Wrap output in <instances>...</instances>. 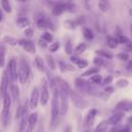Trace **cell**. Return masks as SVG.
Segmentation results:
<instances>
[{
  "instance_id": "cell-1",
  "label": "cell",
  "mask_w": 132,
  "mask_h": 132,
  "mask_svg": "<svg viewBox=\"0 0 132 132\" xmlns=\"http://www.w3.org/2000/svg\"><path fill=\"white\" fill-rule=\"evenodd\" d=\"M74 85L78 93H86L94 97H103V91H100L95 85H93L89 80L84 79L82 77H76Z\"/></svg>"
},
{
  "instance_id": "cell-2",
  "label": "cell",
  "mask_w": 132,
  "mask_h": 132,
  "mask_svg": "<svg viewBox=\"0 0 132 132\" xmlns=\"http://www.w3.org/2000/svg\"><path fill=\"white\" fill-rule=\"evenodd\" d=\"M53 92L52 96V111H51V128L52 130L55 129L58 123V119L60 117V94H59V88L56 85L55 87L51 88Z\"/></svg>"
},
{
  "instance_id": "cell-3",
  "label": "cell",
  "mask_w": 132,
  "mask_h": 132,
  "mask_svg": "<svg viewBox=\"0 0 132 132\" xmlns=\"http://www.w3.org/2000/svg\"><path fill=\"white\" fill-rule=\"evenodd\" d=\"M30 76V66L25 59H21L19 64V71H18V78L22 85H25Z\"/></svg>"
},
{
  "instance_id": "cell-4",
  "label": "cell",
  "mask_w": 132,
  "mask_h": 132,
  "mask_svg": "<svg viewBox=\"0 0 132 132\" xmlns=\"http://www.w3.org/2000/svg\"><path fill=\"white\" fill-rule=\"evenodd\" d=\"M69 97L71 98L72 103L74 104V106L77 107V108H79V109H84V108H86V107L89 106V101L86 100L80 95V93H78L77 91H71Z\"/></svg>"
},
{
  "instance_id": "cell-5",
  "label": "cell",
  "mask_w": 132,
  "mask_h": 132,
  "mask_svg": "<svg viewBox=\"0 0 132 132\" xmlns=\"http://www.w3.org/2000/svg\"><path fill=\"white\" fill-rule=\"evenodd\" d=\"M16 61L14 58H11L9 61H8V64L6 66V73H7V76L9 78V81L10 84H13L16 78H18V71H16Z\"/></svg>"
},
{
  "instance_id": "cell-6",
  "label": "cell",
  "mask_w": 132,
  "mask_h": 132,
  "mask_svg": "<svg viewBox=\"0 0 132 132\" xmlns=\"http://www.w3.org/2000/svg\"><path fill=\"white\" fill-rule=\"evenodd\" d=\"M40 99L39 102L41 103L42 106L46 105L48 98H50V88H48V81L46 80V78H42L41 79V88H40Z\"/></svg>"
},
{
  "instance_id": "cell-7",
  "label": "cell",
  "mask_w": 132,
  "mask_h": 132,
  "mask_svg": "<svg viewBox=\"0 0 132 132\" xmlns=\"http://www.w3.org/2000/svg\"><path fill=\"white\" fill-rule=\"evenodd\" d=\"M60 94V116L64 117L68 111V100H69V94L59 89Z\"/></svg>"
},
{
  "instance_id": "cell-8",
  "label": "cell",
  "mask_w": 132,
  "mask_h": 132,
  "mask_svg": "<svg viewBox=\"0 0 132 132\" xmlns=\"http://www.w3.org/2000/svg\"><path fill=\"white\" fill-rule=\"evenodd\" d=\"M39 99H40V92L38 90L37 87L32 89L31 95H30V99H29V106L32 109H35L39 103Z\"/></svg>"
},
{
  "instance_id": "cell-9",
  "label": "cell",
  "mask_w": 132,
  "mask_h": 132,
  "mask_svg": "<svg viewBox=\"0 0 132 132\" xmlns=\"http://www.w3.org/2000/svg\"><path fill=\"white\" fill-rule=\"evenodd\" d=\"M18 44H20L29 54H35L36 53V48H35L34 43L29 39H24V38L19 39L18 40Z\"/></svg>"
},
{
  "instance_id": "cell-10",
  "label": "cell",
  "mask_w": 132,
  "mask_h": 132,
  "mask_svg": "<svg viewBox=\"0 0 132 132\" xmlns=\"http://www.w3.org/2000/svg\"><path fill=\"white\" fill-rule=\"evenodd\" d=\"M52 3L54 6H53V9H52V14L55 15V16H59L61 15L65 10H66V3L65 2H50Z\"/></svg>"
},
{
  "instance_id": "cell-11",
  "label": "cell",
  "mask_w": 132,
  "mask_h": 132,
  "mask_svg": "<svg viewBox=\"0 0 132 132\" xmlns=\"http://www.w3.org/2000/svg\"><path fill=\"white\" fill-rule=\"evenodd\" d=\"M36 25L39 29H50V30H55L56 27L52 21H50L46 18H39L36 21Z\"/></svg>"
},
{
  "instance_id": "cell-12",
  "label": "cell",
  "mask_w": 132,
  "mask_h": 132,
  "mask_svg": "<svg viewBox=\"0 0 132 132\" xmlns=\"http://www.w3.org/2000/svg\"><path fill=\"white\" fill-rule=\"evenodd\" d=\"M116 109L121 112H129L132 111V101L130 100H122L117 103Z\"/></svg>"
},
{
  "instance_id": "cell-13",
  "label": "cell",
  "mask_w": 132,
  "mask_h": 132,
  "mask_svg": "<svg viewBox=\"0 0 132 132\" xmlns=\"http://www.w3.org/2000/svg\"><path fill=\"white\" fill-rule=\"evenodd\" d=\"M9 78L7 76L6 71L4 70L1 76V84H0V93H1V97H3L7 92H8V84H9Z\"/></svg>"
},
{
  "instance_id": "cell-14",
  "label": "cell",
  "mask_w": 132,
  "mask_h": 132,
  "mask_svg": "<svg viewBox=\"0 0 132 132\" xmlns=\"http://www.w3.org/2000/svg\"><path fill=\"white\" fill-rule=\"evenodd\" d=\"M124 112H121V111H117L114 112L113 114H111L107 120H106V123L107 125H111V126H117L123 119H124Z\"/></svg>"
},
{
  "instance_id": "cell-15",
  "label": "cell",
  "mask_w": 132,
  "mask_h": 132,
  "mask_svg": "<svg viewBox=\"0 0 132 132\" xmlns=\"http://www.w3.org/2000/svg\"><path fill=\"white\" fill-rule=\"evenodd\" d=\"M55 80H56V84H57V86H58V88L60 89V90H62V91H64V92H66L67 94H69L70 95V93H71V88H70V86L68 85V82L64 79V78H62L61 76H56L55 77Z\"/></svg>"
},
{
  "instance_id": "cell-16",
  "label": "cell",
  "mask_w": 132,
  "mask_h": 132,
  "mask_svg": "<svg viewBox=\"0 0 132 132\" xmlns=\"http://www.w3.org/2000/svg\"><path fill=\"white\" fill-rule=\"evenodd\" d=\"M70 61L74 64V65H76L77 66V68L78 69H82V68H86L87 66H88V61L87 60H85V59H81V58H79L78 56H70Z\"/></svg>"
},
{
  "instance_id": "cell-17",
  "label": "cell",
  "mask_w": 132,
  "mask_h": 132,
  "mask_svg": "<svg viewBox=\"0 0 132 132\" xmlns=\"http://www.w3.org/2000/svg\"><path fill=\"white\" fill-rule=\"evenodd\" d=\"M97 112H98V111H97L96 108H92V109L89 110V112H88L87 116H86V120H85L86 127H92V126H93Z\"/></svg>"
},
{
  "instance_id": "cell-18",
  "label": "cell",
  "mask_w": 132,
  "mask_h": 132,
  "mask_svg": "<svg viewBox=\"0 0 132 132\" xmlns=\"http://www.w3.org/2000/svg\"><path fill=\"white\" fill-rule=\"evenodd\" d=\"M37 121H38V113L37 112H32L29 114V118H28V129L32 132L37 124Z\"/></svg>"
},
{
  "instance_id": "cell-19",
  "label": "cell",
  "mask_w": 132,
  "mask_h": 132,
  "mask_svg": "<svg viewBox=\"0 0 132 132\" xmlns=\"http://www.w3.org/2000/svg\"><path fill=\"white\" fill-rule=\"evenodd\" d=\"M0 121L4 127H7V125L9 124V121H10V110L2 109L1 114H0Z\"/></svg>"
},
{
  "instance_id": "cell-20",
  "label": "cell",
  "mask_w": 132,
  "mask_h": 132,
  "mask_svg": "<svg viewBox=\"0 0 132 132\" xmlns=\"http://www.w3.org/2000/svg\"><path fill=\"white\" fill-rule=\"evenodd\" d=\"M95 55L96 57H99L101 59H107V60H110L113 58V55L111 53H108L106 51H103V50H96L95 51Z\"/></svg>"
},
{
  "instance_id": "cell-21",
  "label": "cell",
  "mask_w": 132,
  "mask_h": 132,
  "mask_svg": "<svg viewBox=\"0 0 132 132\" xmlns=\"http://www.w3.org/2000/svg\"><path fill=\"white\" fill-rule=\"evenodd\" d=\"M34 64H35L36 68H37L39 71H41V72H44V71H45L44 61L42 60V58H41V57L36 56V57H35V59H34Z\"/></svg>"
},
{
  "instance_id": "cell-22",
  "label": "cell",
  "mask_w": 132,
  "mask_h": 132,
  "mask_svg": "<svg viewBox=\"0 0 132 132\" xmlns=\"http://www.w3.org/2000/svg\"><path fill=\"white\" fill-rule=\"evenodd\" d=\"M2 98H3V108L2 109L10 110V106H11V96H10V94L7 92Z\"/></svg>"
},
{
  "instance_id": "cell-23",
  "label": "cell",
  "mask_w": 132,
  "mask_h": 132,
  "mask_svg": "<svg viewBox=\"0 0 132 132\" xmlns=\"http://www.w3.org/2000/svg\"><path fill=\"white\" fill-rule=\"evenodd\" d=\"M58 64H59V68L61 69V71H75L76 70V68L74 67V66H72V65H69V64H67V63H65V62H63V61H59L58 62Z\"/></svg>"
},
{
  "instance_id": "cell-24",
  "label": "cell",
  "mask_w": 132,
  "mask_h": 132,
  "mask_svg": "<svg viewBox=\"0 0 132 132\" xmlns=\"http://www.w3.org/2000/svg\"><path fill=\"white\" fill-rule=\"evenodd\" d=\"M16 24L20 28H24V29H27L30 27V21L27 18H19L16 20Z\"/></svg>"
},
{
  "instance_id": "cell-25",
  "label": "cell",
  "mask_w": 132,
  "mask_h": 132,
  "mask_svg": "<svg viewBox=\"0 0 132 132\" xmlns=\"http://www.w3.org/2000/svg\"><path fill=\"white\" fill-rule=\"evenodd\" d=\"M10 92H11V95H12V98L18 101L20 99V91H19V87L18 85L15 84H11L10 86Z\"/></svg>"
},
{
  "instance_id": "cell-26",
  "label": "cell",
  "mask_w": 132,
  "mask_h": 132,
  "mask_svg": "<svg viewBox=\"0 0 132 132\" xmlns=\"http://www.w3.org/2000/svg\"><path fill=\"white\" fill-rule=\"evenodd\" d=\"M82 35H84V37H85L87 40H92V39L94 38V33H93V31H92L90 28H88V27H84V28H82Z\"/></svg>"
},
{
  "instance_id": "cell-27",
  "label": "cell",
  "mask_w": 132,
  "mask_h": 132,
  "mask_svg": "<svg viewBox=\"0 0 132 132\" xmlns=\"http://www.w3.org/2000/svg\"><path fill=\"white\" fill-rule=\"evenodd\" d=\"M5 53H6L5 46L2 43H0V67H4L5 65Z\"/></svg>"
},
{
  "instance_id": "cell-28",
  "label": "cell",
  "mask_w": 132,
  "mask_h": 132,
  "mask_svg": "<svg viewBox=\"0 0 132 132\" xmlns=\"http://www.w3.org/2000/svg\"><path fill=\"white\" fill-rule=\"evenodd\" d=\"M107 128H108V125L106 121H102L96 126L94 132H107Z\"/></svg>"
},
{
  "instance_id": "cell-29",
  "label": "cell",
  "mask_w": 132,
  "mask_h": 132,
  "mask_svg": "<svg viewBox=\"0 0 132 132\" xmlns=\"http://www.w3.org/2000/svg\"><path fill=\"white\" fill-rule=\"evenodd\" d=\"M1 8H2L5 12H7V13H10V12L12 11L11 4H10V2H9L8 0H2V1H1Z\"/></svg>"
},
{
  "instance_id": "cell-30",
  "label": "cell",
  "mask_w": 132,
  "mask_h": 132,
  "mask_svg": "<svg viewBox=\"0 0 132 132\" xmlns=\"http://www.w3.org/2000/svg\"><path fill=\"white\" fill-rule=\"evenodd\" d=\"M86 50H87V44H86V43H79V44H77V45L73 48V52H74L75 56H77V55L82 54Z\"/></svg>"
},
{
  "instance_id": "cell-31",
  "label": "cell",
  "mask_w": 132,
  "mask_h": 132,
  "mask_svg": "<svg viewBox=\"0 0 132 132\" xmlns=\"http://www.w3.org/2000/svg\"><path fill=\"white\" fill-rule=\"evenodd\" d=\"M114 39H116V41L118 42V44L120 43V44H127L130 40L128 39V37L127 36H125V35H123V34H118L116 37H114Z\"/></svg>"
},
{
  "instance_id": "cell-32",
  "label": "cell",
  "mask_w": 132,
  "mask_h": 132,
  "mask_svg": "<svg viewBox=\"0 0 132 132\" xmlns=\"http://www.w3.org/2000/svg\"><path fill=\"white\" fill-rule=\"evenodd\" d=\"M3 41H4L5 43L9 44V45H12V46L18 44V40H16L14 37L9 36V35H5V36L3 37Z\"/></svg>"
},
{
  "instance_id": "cell-33",
  "label": "cell",
  "mask_w": 132,
  "mask_h": 132,
  "mask_svg": "<svg viewBox=\"0 0 132 132\" xmlns=\"http://www.w3.org/2000/svg\"><path fill=\"white\" fill-rule=\"evenodd\" d=\"M102 79H103V77H102V75L101 74H94V75H92L91 77H90V81L93 84V85H100L101 84V81H102Z\"/></svg>"
},
{
  "instance_id": "cell-34",
  "label": "cell",
  "mask_w": 132,
  "mask_h": 132,
  "mask_svg": "<svg viewBox=\"0 0 132 132\" xmlns=\"http://www.w3.org/2000/svg\"><path fill=\"white\" fill-rule=\"evenodd\" d=\"M106 44L109 48H116L118 46V42L116 41L114 37H111V36H107L106 37Z\"/></svg>"
},
{
  "instance_id": "cell-35",
  "label": "cell",
  "mask_w": 132,
  "mask_h": 132,
  "mask_svg": "<svg viewBox=\"0 0 132 132\" xmlns=\"http://www.w3.org/2000/svg\"><path fill=\"white\" fill-rule=\"evenodd\" d=\"M98 6H99V9L102 11V12H106L108 9H109V4L107 1L105 0H100L98 2Z\"/></svg>"
},
{
  "instance_id": "cell-36",
  "label": "cell",
  "mask_w": 132,
  "mask_h": 132,
  "mask_svg": "<svg viewBox=\"0 0 132 132\" xmlns=\"http://www.w3.org/2000/svg\"><path fill=\"white\" fill-rule=\"evenodd\" d=\"M76 25H77V23L72 21V20H66L64 22V27L66 29H69V30H74L76 28Z\"/></svg>"
},
{
  "instance_id": "cell-37",
  "label": "cell",
  "mask_w": 132,
  "mask_h": 132,
  "mask_svg": "<svg viewBox=\"0 0 132 132\" xmlns=\"http://www.w3.org/2000/svg\"><path fill=\"white\" fill-rule=\"evenodd\" d=\"M98 72H99V68L93 67V68H90V69L86 70V71L81 74V77H84V76H89V75H94V74H98Z\"/></svg>"
},
{
  "instance_id": "cell-38",
  "label": "cell",
  "mask_w": 132,
  "mask_h": 132,
  "mask_svg": "<svg viewBox=\"0 0 132 132\" xmlns=\"http://www.w3.org/2000/svg\"><path fill=\"white\" fill-rule=\"evenodd\" d=\"M40 39H42L43 41H45V42L47 43V42H52V41H53L54 36H53V34H52L51 32H44V33L41 35Z\"/></svg>"
},
{
  "instance_id": "cell-39",
  "label": "cell",
  "mask_w": 132,
  "mask_h": 132,
  "mask_svg": "<svg viewBox=\"0 0 132 132\" xmlns=\"http://www.w3.org/2000/svg\"><path fill=\"white\" fill-rule=\"evenodd\" d=\"M128 85H129V81H128V79H126V78H120V79H118L117 82H116V86H117L118 88H120V89L126 88V87H128Z\"/></svg>"
},
{
  "instance_id": "cell-40",
  "label": "cell",
  "mask_w": 132,
  "mask_h": 132,
  "mask_svg": "<svg viewBox=\"0 0 132 132\" xmlns=\"http://www.w3.org/2000/svg\"><path fill=\"white\" fill-rule=\"evenodd\" d=\"M48 51L52 52V53H56L58 52V50L60 48V42L59 41H55V42H52L48 46H47Z\"/></svg>"
},
{
  "instance_id": "cell-41",
  "label": "cell",
  "mask_w": 132,
  "mask_h": 132,
  "mask_svg": "<svg viewBox=\"0 0 132 132\" xmlns=\"http://www.w3.org/2000/svg\"><path fill=\"white\" fill-rule=\"evenodd\" d=\"M46 63H47L48 67H50L52 70H55V69L57 68L56 62H55V60H54V57H52V56H46Z\"/></svg>"
},
{
  "instance_id": "cell-42",
  "label": "cell",
  "mask_w": 132,
  "mask_h": 132,
  "mask_svg": "<svg viewBox=\"0 0 132 132\" xmlns=\"http://www.w3.org/2000/svg\"><path fill=\"white\" fill-rule=\"evenodd\" d=\"M116 57H117L118 59H120L121 61H125V62L129 61V58H130L129 54H128V53H126V52L119 53V54H117V55H116Z\"/></svg>"
},
{
  "instance_id": "cell-43",
  "label": "cell",
  "mask_w": 132,
  "mask_h": 132,
  "mask_svg": "<svg viewBox=\"0 0 132 132\" xmlns=\"http://www.w3.org/2000/svg\"><path fill=\"white\" fill-rule=\"evenodd\" d=\"M93 63H94L95 66H97V68L102 67V66L105 65V61H104V59H101V58H99V57H95V58L93 59Z\"/></svg>"
},
{
  "instance_id": "cell-44",
  "label": "cell",
  "mask_w": 132,
  "mask_h": 132,
  "mask_svg": "<svg viewBox=\"0 0 132 132\" xmlns=\"http://www.w3.org/2000/svg\"><path fill=\"white\" fill-rule=\"evenodd\" d=\"M65 53L68 55H71L73 53V46H72V43L70 40H67L65 42Z\"/></svg>"
},
{
  "instance_id": "cell-45",
  "label": "cell",
  "mask_w": 132,
  "mask_h": 132,
  "mask_svg": "<svg viewBox=\"0 0 132 132\" xmlns=\"http://www.w3.org/2000/svg\"><path fill=\"white\" fill-rule=\"evenodd\" d=\"M24 35H25V37L27 38V39H31L33 36H34V31H33V29L32 28H27V29H25L24 30Z\"/></svg>"
},
{
  "instance_id": "cell-46",
  "label": "cell",
  "mask_w": 132,
  "mask_h": 132,
  "mask_svg": "<svg viewBox=\"0 0 132 132\" xmlns=\"http://www.w3.org/2000/svg\"><path fill=\"white\" fill-rule=\"evenodd\" d=\"M112 79H113V77H112L111 75H107V76H105V77L102 79V81H101L100 85L105 86V87H108V86L112 82Z\"/></svg>"
},
{
  "instance_id": "cell-47",
  "label": "cell",
  "mask_w": 132,
  "mask_h": 132,
  "mask_svg": "<svg viewBox=\"0 0 132 132\" xmlns=\"http://www.w3.org/2000/svg\"><path fill=\"white\" fill-rule=\"evenodd\" d=\"M66 10L69 12H75L76 10V5L72 2H67L66 3Z\"/></svg>"
},
{
  "instance_id": "cell-48",
  "label": "cell",
  "mask_w": 132,
  "mask_h": 132,
  "mask_svg": "<svg viewBox=\"0 0 132 132\" xmlns=\"http://www.w3.org/2000/svg\"><path fill=\"white\" fill-rule=\"evenodd\" d=\"M113 93V88L111 87V86H108V87H105L104 88V90H103V96L104 95H106L107 97L109 96V95H111Z\"/></svg>"
},
{
  "instance_id": "cell-49",
  "label": "cell",
  "mask_w": 132,
  "mask_h": 132,
  "mask_svg": "<svg viewBox=\"0 0 132 132\" xmlns=\"http://www.w3.org/2000/svg\"><path fill=\"white\" fill-rule=\"evenodd\" d=\"M38 45L41 47V48H47V43L45 41H43L42 39H39L38 40Z\"/></svg>"
},
{
  "instance_id": "cell-50",
  "label": "cell",
  "mask_w": 132,
  "mask_h": 132,
  "mask_svg": "<svg viewBox=\"0 0 132 132\" xmlns=\"http://www.w3.org/2000/svg\"><path fill=\"white\" fill-rule=\"evenodd\" d=\"M126 50H127L128 52H132V42H131V41H129V42L126 44Z\"/></svg>"
},
{
  "instance_id": "cell-51",
  "label": "cell",
  "mask_w": 132,
  "mask_h": 132,
  "mask_svg": "<svg viewBox=\"0 0 132 132\" xmlns=\"http://www.w3.org/2000/svg\"><path fill=\"white\" fill-rule=\"evenodd\" d=\"M126 68H127L128 70H131V71H132V61H128V64H127V66H126Z\"/></svg>"
},
{
  "instance_id": "cell-52",
  "label": "cell",
  "mask_w": 132,
  "mask_h": 132,
  "mask_svg": "<svg viewBox=\"0 0 132 132\" xmlns=\"http://www.w3.org/2000/svg\"><path fill=\"white\" fill-rule=\"evenodd\" d=\"M63 132H71V126L70 125H67L65 128H64V131Z\"/></svg>"
},
{
  "instance_id": "cell-53",
  "label": "cell",
  "mask_w": 132,
  "mask_h": 132,
  "mask_svg": "<svg viewBox=\"0 0 132 132\" xmlns=\"http://www.w3.org/2000/svg\"><path fill=\"white\" fill-rule=\"evenodd\" d=\"M118 132H130V129H129V128H122V129H120Z\"/></svg>"
},
{
  "instance_id": "cell-54",
  "label": "cell",
  "mask_w": 132,
  "mask_h": 132,
  "mask_svg": "<svg viewBox=\"0 0 132 132\" xmlns=\"http://www.w3.org/2000/svg\"><path fill=\"white\" fill-rule=\"evenodd\" d=\"M36 132H43V127H42V125H39V127L37 128Z\"/></svg>"
},
{
  "instance_id": "cell-55",
  "label": "cell",
  "mask_w": 132,
  "mask_h": 132,
  "mask_svg": "<svg viewBox=\"0 0 132 132\" xmlns=\"http://www.w3.org/2000/svg\"><path fill=\"white\" fill-rule=\"evenodd\" d=\"M128 122H129V123H132V116H131L130 118H128Z\"/></svg>"
},
{
  "instance_id": "cell-56",
  "label": "cell",
  "mask_w": 132,
  "mask_h": 132,
  "mask_svg": "<svg viewBox=\"0 0 132 132\" xmlns=\"http://www.w3.org/2000/svg\"><path fill=\"white\" fill-rule=\"evenodd\" d=\"M129 14H130V16H132V8L129 9Z\"/></svg>"
},
{
  "instance_id": "cell-57",
  "label": "cell",
  "mask_w": 132,
  "mask_h": 132,
  "mask_svg": "<svg viewBox=\"0 0 132 132\" xmlns=\"http://www.w3.org/2000/svg\"><path fill=\"white\" fill-rule=\"evenodd\" d=\"M2 21V15H0V22Z\"/></svg>"
},
{
  "instance_id": "cell-58",
  "label": "cell",
  "mask_w": 132,
  "mask_h": 132,
  "mask_svg": "<svg viewBox=\"0 0 132 132\" xmlns=\"http://www.w3.org/2000/svg\"><path fill=\"white\" fill-rule=\"evenodd\" d=\"M0 15H2V11H1V8H0Z\"/></svg>"
},
{
  "instance_id": "cell-59",
  "label": "cell",
  "mask_w": 132,
  "mask_h": 132,
  "mask_svg": "<svg viewBox=\"0 0 132 132\" xmlns=\"http://www.w3.org/2000/svg\"><path fill=\"white\" fill-rule=\"evenodd\" d=\"M131 35H132V25H131Z\"/></svg>"
},
{
  "instance_id": "cell-60",
  "label": "cell",
  "mask_w": 132,
  "mask_h": 132,
  "mask_svg": "<svg viewBox=\"0 0 132 132\" xmlns=\"http://www.w3.org/2000/svg\"><path fill=\"white\" fill-rule=\"evenodd\" d=\"M0 98H1V93H0Z\"/></svg>"
}]
</instances>
